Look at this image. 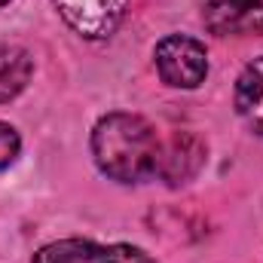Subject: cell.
<instances>
[{"label":"cell","mask_w":263,"mask_h":263,"mask_svg":"<svg viewBox=\"0 0 263 263\" xmlns=\"http://www.w3.org/2000/svg\"><path fill=\"white\" fill-rule=\"evenodd\" d=\"M92 156L107 178L141 184L159 175L162 138L138 114H107L92 129Z\"/></svg>","instance_id":"6da1fadb"},{"label":"cell","mask_w":263,"mask_h":263,"mask_svg":"<svg viewBox=\"0 0 263 263\" xmlns=\"http://www.w3.org/2000/svg\"><path fill=\"white\" fill-rule=\"evenodd\" d=\"M153 62L165 86L172 89H196L208 77V52L187 34H168L156 43Z\"/></svg>","instance_id":"7a4b0ae2"},{"label":"cell","mask_w":263,"mask_h":263,"mask_svg":"<svg viewBox=\"0 0 263 263\" xmlns=\"http://www.w3.org/2000/svg\"><path fill=\"white\" fill-rule=\"evenodd\" d=\"M52 3L67 28L86 40L110 37L120 28L129 6V0H52Z\"/></svg>","instance_id":"3957f363"},{"label":"cell","mask_w":263,"mask_h":263,"mask_svg":"<svg viewBox=\"0 0 263 263\" xmlns=\"http://www.w3.org/2000/svg\"><path fill=\"white\" fill-rule=\"evenodd\" d=\"M34 263H153L135 245H98L86 239H62L52 245H43Z\"/></svg>","instance_id":"277c9868"},{"label":"cell","mask_w":263,"mask_h":263,"mask_svg":"<svg viewBox=\"0 0 263 263\" xmlns=\"http://www.w3.org/2000/svg\"><path fill=\"white\" fill-rule=\"evenodd\" d=\"M202 22L217 37L263 34V0H202Z\"/></svg>","instance_id":"5b68a950"},{"label":"cell","mask_w":263,"mask_h":263,"mask_svg":"<svg viewBox=\"0 0 263 263\" xmlns=\"http://www.w3.org/2000/svg\"><path fill=\"white\" fill-rule=\"evenodd\" d=\"M205 162V144L196 135H175L172 141H162V159H159V178L168 184H184L199 172Z\"/></svg>","instance_id":"8992f818"},{"label":"cell","mask_w":263,"mask_h":263,"mask_svg":"<svg viewBox=\"0 0 263 263\" xmlns=\"http://www.w3.org/2000/svg\"><path fill=\"white\" fill-rule=\"evenodd\" d=\"M236 110L245 126L263 138V55L245 65L236 80Z\"/></svg>","instance_id":"52a82bcc"},{"label":"cell","mask_w":263,"mask_h":263,"mask_svg":"<svg viewBox=\"0 0 263 263\" xmlns=\"http://www.w3.org/2000/svg\"><path fill=\"white\" fill-rule=\"evenodd\" d=\"M34 62L15 43H0V104L12 101L31 80Z\"/></svg>","instance_id":"ba28073f"},{"label":"cell","mask_w":263,"mask_h":263,"mask_svg":"<svg viewBox=\"0 0 263 263\" xmlns=\"http://www.w3.org/2000/svg\"><path fill=\"white\" fill-rule=\"evenodd\" d=\"M18 150H22V138H18V132L12 129V126H6V123H0V172L9 168V165L15 162Z\"/></svg>","instance_id":"9c48e42d"},{"label":"cell","mask_w":263,"mask_h":263,"mask_svg":"<svg viewBox=\"0 0 263 263\" xmlns=\"http://www.w3.org/2000/svg\"><path fill=\"white\" fill-rule=\"evenodd\" d=\"M6 3H9V0H0V6H6Z\"/></svg>","instance_id":"30bf717a"}]
</instances>
